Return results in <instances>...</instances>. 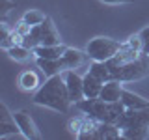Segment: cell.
<instances>
[{"label": "cell", "mask_w": 149, "mask_h": 140, "mask_svg": "<svg viewBox=\"0 0 149 140\" xmlns=\"http://www.w3.org/2000/svg\"><path fill=\"white\" fill-rule=\"evenodd\" d=\"M34 103L39 106H47L52 108L56 112H69L73 101L69 97L67 92V84H65L62 73L60 75H52L39 86V90H36L34 93Z\"/></svg>", "instance_id": "cell-1"}, {"label": "cell", "mask_w": 149, "mask_h": 140, "mask_svg": "<svg viewBox=\"0 0 149 140\" xmlns=\"http://www.w3.org/2000/svg\"><path fill=\"white\" fill-rule=\"evenodd\" d=\"M78 110L82 114H88L91 118L99 120V121H106V123H119V120L123 118L125 114V105L121 101H116V103H108V101H102L101 97H95V99H88L84 97L82 101L74 103Z\"/></svg>", "instance_id": "cell-2"}, {"label": "cell", "mask_w": 149, "mask_h": 140, "mask_svg": "<svg viewBox=\"0 0 149 140\" xmlns=\"http://www.w3.org/2000/svg\"><path fill=\"white\" fill-rule=\"evenodd\" d=\"M106 64L112 71V78H118L121 82L140 80L146 75H149V54L146 52H142L129 62H116L114 58H110L106 60Z\"/></svg>", "instance_id": "cell-3"}, {"label": "cell", "mask_w": 149, "mask_h": 140, "mask_svg": "<svg viewBox=\"0 0 149 140\" xmlns=\"http://www.w3.org/2000/svg\"><path fill=\"white\" fill-rule=\"evenodd\" d=\"M118 127L121 129V136L127 138H143L149 129V108L130 110L127 108Z\"/></svg>", "instance_id": "cell-4"}, {"label": "cell", "mask_w": 149, "mask_h": 140, "mask_svg": "<svg viewBox=\"0 0 149 140\" xmlns=\"http://www.w3.org/2000/svg\"><path fill=\"white\" fill-rule=\"evenodd\" d=\"M119 41L112 39V37H93V39H90V43H88L86 47V52H88V58L90 60H97V62H106V60L114 58L116 54L119 52L121 49Z\"/></svg>", "instance_id": "cell-5"}, {"label": "cell", "mask_w": 149, "mask_h": 140, "mask_svg": "<svg viewBox=\"0 0 149 140\" xmlns=\"http://www.w3.org/2000/svg\"><path fill=\"white\" fill-rule=\"evenodd\" d=\"M62 77H63L65 84H67V92H69V97H71L73 105L82 101L84 99V77H80L74 69L62 71Z\"/></svg>", "instance_id": "cell-6"}, {"label": "cell", "mask_w": 149, "mask_h": 140, "mask_svg": "<svg viewBox=\"0 0 149 140\" xmlns=\"http://www.w3.org/2000/svg\"><path fill=\"white\" fill-rule=\"evenodd\" d=\"M15 120L19 123V129H21V134L28 140H39L41 138V133L39 129H37L34 118L30 116V112L28 110H19L15 112Z\"/></svg>", "instance_id": "cell-7"}, {"label": "cell", "mask_w": 149, "mask_h": 140, "mask_svg": "<svg viewBox=\"0 0 149 140\" xmlns=\"http://www.w3.org/2000/svg\"><path fill=\"white\" fill-rule=\"evenodd\" d=\"M15 133H21L19 123L15 120V114H11L9 108L2 103V105H0V136L6 138V136L15 134Z\"/></svg>", "instance_id": "cell-8"}, {"label": "cell", "mask_w": 149, "mask_h": 140, "mask_svg": "<svg viewBox=\"0 0 149 140\" xmlns=\"http://www.w3.org/2000/svg\"><path fill=\"white\" fill-rule=\"evenodd\" d=\"M123 82L118 80V78H112V80L102 84V90H101V99L102 101H108V103H116L121 101V95H123Z\"/></svg>", "instance_id": "cell-9"}, {"label": "cell", "mask_w": 149, "mask_h": 140, "mask_svg": "<svg viewBox=\"0 0 149 140\" xmlns=\"http://www.w3.org/2000/svg\"><path fill=\"white\" fill-rule=\"evenodd\" d=\"M88 58V52L86 50H78V49H73V47H67L65 52L62 54V62H63V67L65 69H78L80 65H84Z\"/></svg>", "instance_id": "cell-10"}, {"label": "cell", "mask_w": 149, "mask_h": 140, "mask_svg": "<svg viewBox=\"0 0 149 140\" xmlns=\"http://www.w3.org/2000/svg\"><path fill=\"white\" fill-rule=\"evenodd\" d=\"M41 77L39 73L34 71V69H26V71H22L19 75V86H21V90L24 92H34V90H39L41 86Z\"/></svg>", "instance_id": "cell-11"}, {"label": "cell", "mask_w": 149, "mask_h": 140, "mask_svg": "<svg viewBox=\"0 0 149 140\" xmlns=\"http://www.w3.org/2000/svg\"><path fill=\"white\" fill-rule=\"evenodd\" d=\"M36 62H37V67H39L47 77L60 75L62 71H65L62 58H36Z\"/></svg>", "instance_id": "cell-12"}, {"label": "cell", "mask_w": 149, "mask_h": 140, "mask_svg": "<svg viewBox=\"0 0 149 140\" xmlns=\"http://www.w3.org/2000/svg\"><path fill=\"white\" fill-rule=\"evenodd\" d=\"M121 103L125 105V108L130 110H140V108H149V99L138 95V93H132L129 90H123V95H121Z\"/></svg>", "instance_id": "cell-13"}, {"label": "cell", "mask_w": 149, "mask_h": 140, "mask_svg": "<svg viewBox=\"0 0 149 140\" xmlns=\"http://www.w3.org/2000/svg\"><path fill=\"white\" fill-rule=\"evenodd\" d=\"M102 80H99L97 77H93V75L88 71L84 75V97H88V99H95V97L101 95V90H102Z\"/></svg>", "instance_id": "cell-14"}, {"label": "cell", "mask_w": 149, "mask_h": 140, "mask_svg": "<svg viewBox=\"0 0 149 140\" xmlns=\"http://www.w3.org/2000/svg\"><path fill=\"white\" fill-rule=\"evenodd\" d=\"M67 47L58 43V45H37L34 49L36 58H62Z\"/></svg>", "instance_id": "cell-15"}, {"label": "cell", "mask_w": 149, "mask_h": 140, "mask_svg": "<svg viewBox=\"0 0 149 140\" xmlns=\"http://www.w3.org/2000/svg\"><path fill=\"white\" fill-rule=\"evenodd\" d=\"M93 77H97L99 80L102 82H108L112 80V71H110V67H108V64L106 62H97V60H91V64H90V69H88Z\"/></svg>", "instance_id": "cell-16"}, {"label": "cell", "mask_w": 149, "mask_h": 140, "mask_svg": "<svg viewBox=\"0 0 149 140\" xmlns=\"http://www.w3.org/2000/svg\"><path fill=\"white\" fill-rule=\"evenodd\" d=\"M8 54L9 58L17 60V62H26V60H30L34 54V49H30V47H26L24 43H19V45H13L8 49Z\"/></svg>", "instance_id": "cell-17"}, {"label": "cell", "mask_w": 149, "mask_h": 140, "mask_svg": "<svg viewBox=\"0 0 149 140\" xmlns=\"http://www.w3.org/2000/svg\"><path fill=\"white\" fill-rule=\"evenodd\" d=\"M45 19H47V17L39 11V9H28L24 15H22L21 21L26 22V24H30V26H37V24H41Z\"/></svg>", "instance_id": "cell-18"}, {"label": "cell", "mask_w": 149, "mask_h": 140, "mask_svg": "<svg viewBox=\"0 0 149 140\" xmlns=\"http://www.w3.org/2000/svg\"><path fill=\"white\" fill-rule=\"evenodd\" d=\"M140 37H142V45H143V52L149 54V26H146L143 30L138 32Z\"/></svg>", "instance_id": "cell-19"}, {"label": "cell", "mask_w": 149, "mask_h": 140, "mask_svg": "<svg viewBox=\"0 0 149 140\" xmlns=\"http://www.w3.org/2000/svg\"><path fill=\"white\" fill-rule=\"evenodd\" d=\"M102 4H110V6H118V4H130L132 0H99Z\"/></svg>", "instance_id": "cell-20"}]
</instances>
